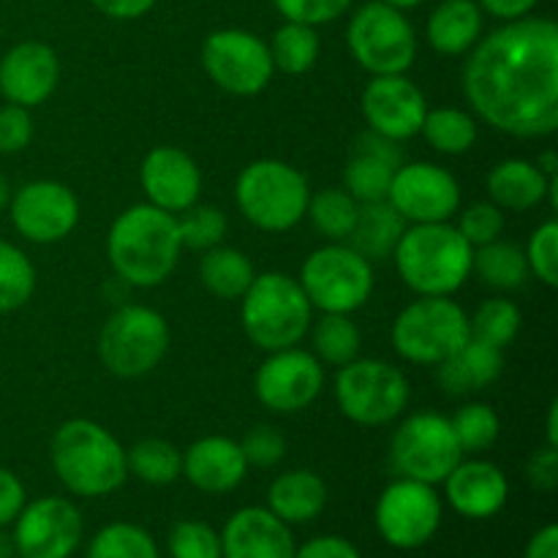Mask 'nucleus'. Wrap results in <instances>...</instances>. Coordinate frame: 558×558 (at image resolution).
Listing matches in <instances>:
<instances>
[{
  "mask_svg": "<svg viewBox=\"0 0 558 558\" xmlns=\"http://www.w3.org/2000/svg\"><path fill=\"white\" fill-rule=\"evenodd\" d=\"M461 85L474 118L518 140L558 129V25L548 16L505 22L469 49Z\"/></svg>",
  "mask_w": 558,
  "mask_h": 558,
  "instance_id": "nucleus-1",
  "label": "nucleus"
},
{
  "mask_svg": "<svg viewBox=\"0 0 558 558\" xmlns=\"http://www.w3.org/2000/svg\"><path fill=\"white\" fill-rule=\"evenodd\" d=\"M183 254L178 216L158 210L150 202L131 205L112 221L107 256L114 276L136 289L161 287Z\"/></svg>",
  "mask_w": 558,
  "mask_h": 558,
  "instance_id": "nucleus-2",
  "label": "nucleus"
},
{
  "mask_svg": "<svg viewBox=\"0 0 558 558\" xmlns=\"http://www.w3.org/2000/svg\"><path fill=\"white\" fill-rule=\"evenodd\" d=\"M52 469L63 488L82 499H101L129 480L125 450L96 420L74 417L58 425L49 441Z\"/></svg>",
  "mask_w": 558,
  "mask_h": 558,
  "instance_id": "nucleus-3",
  "label": "nucleus"
},
{
  "mask_svg": "<svg viewBox=\"0 0 558 558\" xmlns=\"http://www.w3.org/2000/svg\"><path fill=\"white\" fill-rule=\"evenodd\" d=\"M474 248L450 221L412 223L392 251L398 278L417 298H452L472 276Z\"/></svg>",
  "mask_w": 558,
  "mask_h": 558,
  "instance_id": "nucleus-4",
  "label": "nucleus"
},
{
  "mask_svg": "<svg viewBox=\"0 0 558 558\" xmlns=\"http://www.w3.org/2000/svg\"><path fill=\"white\" fill-rule=\"evenodd\" d=\"M240 322L254 347L262 352L298 347L314 322V308L303 287L289 272H262L240 298Z\"/></svg>",
  "mask_w": 558,
  "mask_h": 558,
  "instance_id": "nucleus-5",
  "label": "nucleus"
},
{
  "mask_svg": "<svg viewBox=\"0 0 558 558\" xmlns=\"http://www.w3.org/2000/svg\"><path fill=\"white\" fill-rule=\"evenodd\" d=\"M308 180L298 167L278 158L251 161L234 183V199L248 223L262 232H289L305 218Z\"/></svg>",
  "mask_w": 558,
  "mask_h": 558,
  "instance_id": "nucleus-6",
  "label": "nucleus"
},
{
  "mask_svg": "<svg viewBox=\"0 0 558 558\" xmlns=\"http://www.w3.org/2000/svg\"><path fill=\"white\" fill-rule=\"evenodd\" d=\"M412 398V385L398 365L376 357H357L336 374V403L343 417L363 428H381L401 417Z\"/></svg>",
  "mask_w": 558,
  "mask_h": 558,
  "instance_id": "nucleus-7",
  "label": "nucleus"
},
{
  "mask_svg": "<svg viewBox=\"0 0 558 558\" xmlns=\"http://www.w3.org/2000/svg\"><path fill=\"white\" fill-rule=\"evenodd\" d=\"M169 352V325L156 308L123 305L98 332V357L118 379H140L161 365Z\"/></svg>",
  "mask_w": 558,
  "mask_h": 558,
  "instance_id": "nucleus-8",
  "label": "nucleus"
},
{
  "mask_svg": "<svg viewBox=\"0 0 558 558\" xmlns=\"http://www.w3.org/2000/svg\"><path fill=\"white\" fill-rule=\"evenodd\" d=\"M392 349L412 365H439L469 341V314L452 298H417L392 322Z\"/></svg>",
  "mask_w": 558,
  "mask_h": 558,
  "instance_id": "nucleus-9",
  "label": "nucleus"
},
{
  "mask_svg": "<svg viewBox=\"0 0 558 558\" xmlns=\"http://www.w3.org/2000/svg\"><path fill=\"white\" fill-rule=\"evenodd\" d=\"M298 281L314 311L354 314L374 292V265L352 245L327 243L311 251Z\"/></svg>",
  "mask_w": 558,
  "mask_h": 558,
  "instance_id": "nucleus-10",
  "label": "nucleus"
},
{
  "mask_svg": "<svg viewBox=\"0 0 558 558\" xmlns=\"http://www.w3.org/2000/svg\"><path fill=\"white\" fill-rule=\"evenodd\" d=\"M347 44L360 69L371 76L407 74L417 58V33L407 11L392 9L385 0H368L354 11Z\"/></svg>",
  "mask_w": 558,
  "mask_h": 558,
  "instance_id": "nucleus-11",
  "label": "nucleus"
},
{
  "mask_svg": "<svg viewBox=\"0 0 558 558\" xmlns=\"http://www.w3.org/2000/svg\"><path fill=\"white\" fill-rule=\"evenodd\" d=\"M463 458L452 434L450 417L436 412H414L396 428L390 441V461L401 477L439 485Z\"/></svg>",
  "mask_w": 558,
  "mask_h": 558,
  "instance_id": "nucleus-12",
  "label": "nucleus"
},
{
  "mask_svg": "<svg viewBox=\"0 0 558 558\" xmlns=\"http://www.w3.org/2000/svg\"><path fill=\"white\" fill-rule=\"evenodd\" d=\"M202 69L232 96H259L272 82L270 47L243 27H221L202 44Z\"/></svg>",
  "mask_w": 558,
  "mask_h": 558,
  "instance_id": "nucleus-13",
  "label": "nucleus"
},
{
  "mask_svg": "<svg viewBox=\"0 0 558 558\" xmlns=\"http://www.w3.org/2000/svg\"><path fill=\"white\" fill-rule=\"evenodd\" d=\"M441 512L445 507L434 485L398 477L381 490L374 507V523L387 545L398 550H417L436 537Z\"/></svg>",
  "mask_w": 558,
  "mask_h": 558,
  "instance_id": "nucleus-14",
  "label": "nucleus"
},
{
  "mask_svg": "<svg viewBox=\"0 0 558 558\" xmlns=\"http://www.w3.org/2000/svg\"><path fill=\"white\" fill-rule=\"evenodd\" d=\"M325 390V368L300 347L267 352L254 376V392L262 407L276 414H298Z\"/></svg>",
  "mask_w": 558,
  "mask_h": 558,
  "instance_id": "nucleus-15",
  "label": "nucleus"
},
{
  "mask_svg": "<svg viewBox=\"0 0 558 558\" xmlns=\"http://www.w3.org/2000/svg\"><path fill=\"white\" fill-rule=\"evenodd\" d=\"M82 515L63 496H41L14 518V550L20 558H71L82 543Z\"/></svg>",
  "mask_w": 558,
  "mask_h": 558,
  "instance_id": "nucleus-16",
  "label": "nucleus"
},
{
  "mask_svg": "<svg viewBox=\"0 0 558 558\" xmlns=\"http://www.w3.org/2000/svg\"><path fill=\"white\" fill-rule=\"evenodd\" d=\"M387 202L407 223H441L461 210V185L439 163L403 161L387 191Z\"/></svg>",
  "mask_w": 558,
  "mask_h": 558,
  "instance_id": "nucleus-17",
  "label": "nucleus"
},
{
  "mask_svg": "<svg viewBox=\"0 0 558 558\" xmlns=\"http://www.w3.org/2000/svg\"><path fill=\"white\" fill-rule=\"evenodd\" d=\"M11 223L36 245L60 243L80 223V199L58 180H31L11 194Z\"/></svg>",
  "mask_w": 558,
  "mask_h": 558,
  "instance_id": "nucleus-18",
  "label": "nucleus"
},
{
  "mask_svg": "<svg viewBox=\"0 0 558 558\" xmlns=\"http://www.w3.org/2000/svg\"><path fill=\"white\" fill-rule=\"evenodd\" d=\"M363 118L371 131L392 142L412 140L423 129L428 101L407 74H381L365 85Z\"/></svg>",
  "mask_w": 558,
  "mask_h": 558,
  "instance_id": "nucleus-19",
  "label": "nucleus"
},
{
  "mask_svg": "<svg viewBox=\"0 0 558 558\" xmlns=\"http://www.w3.org/2000/svg\"><path fill=\"white\" fill-rule=\"evenodd\" d=\"M140 183L147 202L172 216L196 205L202 194L199 167L189 153L174 145H158L142 158Z\"/></svg>",
  "mask_w": 558,
  "mask_h": 558,
  "instance_id": "nucleus-20",
  "label": "nucleus"
},
{
  "mask_svg": "<svg viewBox=\"0 0 558 558\" xmlns=\"http://www.w3.org/2000/svg\"><path fill=\"white\" fill-rule=\"evenodd\" d=\"M60 82V60L49 44L20 41L0 58V96L33 109L47 101Z\"/></svg>",
  "mask_w": 558,
  "mask_h": 558,
  "instance_id": "nucleus-21",
  "label": "nucleus"
},
{
  "mask_svg": "<svg viewBox=\"0 0 558 558\" xmlns=\"http://www.w3.org/2000/svg\"><path fill=\"white\" fill-rule=\"evenodd\" d=\"M445 496L458 515L469 521H488L499 515L510 499V480L496 463L472 458V461H458L445 477Z\"/></svg>",
  "mask_w": 558,
  "mask_h": 558,
  "instance_id": "nucleus-22",
  "label": "nucleus"
},
{
  "mask_svg": "<svg viewBox=\"0 0 558 558\" xmlns=\"http://www.w3.org/2000/svg\"><path fill=\"white\" fill-rule=\"evenodd\" d=\"M292 526L267 507H243L221 532V558H294Z\"/></svg>",
  "mask_w": 558,
  "mask_h": 558,
  "instance_id": "nucleus-23",
  "label": "nucleus"
},
{
  "mask_svg": "<svg viewBox=\"0 0 558 558\" xmlns=\"http://www.w3.org/2000/svg\"><path fill=\"white\" fill-rule=\"evenodd\" d=\"M401 163L403 150L398 147V142L368 129L354 140L352 150H349L347 169H343V189L360 205L387 199V191H390V183Z\"/></svg>",
  "mask_w": 558,
  "mask_h": 558,
  "instance_id": "nucleus-24",
  "label": "nucleus"
},
{
  "mask_svg": "<svg viewBox=\"0 0 558 558\" xmlns=\"http://www.w3.org/2000/svg\"><path fill=\"white\" fill-rule=\"evenodd\" d=\"M240 441L227 436H205L183 452V477L202 494H229L248 474Z\"/></svg>",
  "mask_w": 558,
  "mask_h": 558,
  "instance_id": "nucleus-25",
  "label": "nucleus"
},
{
  "mask_svg": "<svg viewBox=\"0 0 558 558\" xmlns=\"http://www.w3.org/2000/svg\"><path fill=\"white\" fill-rule=\"evenodd\" d=\"M556 178L543 174V169L526 158H507L499 161L485 178V189H488V202H494L499 210L510 213H529L539 207L548 196L550 183Z\"/></svg>",
  "mask_w": 558,
  "mask_h": 558,
  "instance_id": "nucleus-26",
  "label": "nucleus"
},
{
  "mask_svg": "<svg viewBox=\"0 0 558 558\" xmlns=\"http://www.w3.org/2000/svg\"><path fill=\"white\" fill-rule=\"evenodd\" d=\"M327 507V485L311 469H289L267 488V510L287 526L316 521Z\"/></svg>",
  "mask_w": 558,
  "mask_h": 558,
  "instance_id": "nucleus-27",
  "label": "nucleus"
},
{
  "mask_svg": "<svg viewBox=\"0 0 558 558\" xmlns=\"http://www.w3.org/2000/svg\"><path fill=\"white\" fill-rule=\"evenodd\" d=\"M505 371V352L469 338L456 354L436 365V379L447 396H472L494 385Z\"/></svg>",
  "mask_w": 558,
  "mask_h": 558,
  "instance_id": "nucleus-28",
  "label": "nucleus"
},
{
  "mask_svg": "<svg viewBox=\"0 0 558 558\" xmlns=\"http://www.w3.org/2000/svg\"><path fill=\"white\" fill-rule=\"evenodd\" d=\"M483 36V9L477 0H441L428 16V44L439 54H466Z\"/></svg>",
  "mask_w": 558,
  "mask_h": 558,
  "instance_id": "nucleus-29",
  "label": "nucleus"
},
{
  "mask_svg": "<svg viewBox=\"0 0 558 558\" xmlns=\"http://www.w3.org/2000/svg\"><path fill=\"white\" fill-rule=\"evenodd\" d=\"M409 223L403 221L401 213L390 205L387 199L381 202H363L354 221L352 234H349L347 245H352L360 256L374 265V262L392 259L398 240L407 232Z\"/></svg>",
  "mask_w": 558,
  "mask_h": 558,
  "instance_id": "nucleus-30",
  "label": "nucleus"
},
{
  "mask_svg": "<svg viewBox=\"0 0 558 558\" xmlns=\"http://www.w3.org/2000/svg\"><path fill=\"white\" fill-rule=\"evenodd\" d=\"M254 262L240 248L216 245V248L202 251L199 281L218 300H240L254 281Z\"/></svg>",
  "mask_w": 558,
  "mask_h": 558,
  "instance_id": "nucleus-31",
  "label": "nucleus"
},
{
  "mask_svg": "<svg viewBox=\"0 0 558 558\" xmlns=\"http://www.w3.org/2000/svg\"><path fill=\"white\" fill-rule=\"evenodd\" d=\"M311 354L322 365H341L352 363L360 357L363 349V332L352 314H322L319 322H311Z\"/></svg>",
  "mask_w": 558,
  "mask_h": 558,
  "instance_id": "nucleus-32",
  "label": "nucleus"
},
{
  "mask_svg": "<svg viewBox=\"0 0 558 558\" xmlns=\"http://www.w3.org/2000/svg\"><path fill=\"white\" fill-rule=\"evenodd\" d=\"M472 272L496 292H512V289H521L529 278L526 254L521 245L505 243L499 238L474 248Z\"/></svg>",
  "mask_w": 558,
  "mask_h": 558,
  "instance_id": "nucleus-33",
  "label": "nucleus"
},
{
  "mask_svg": "<svg viewBox=\"0 0 558 558\" xmlns=\"http://www.w3.org/2000/svg\"><path fill=\"white\" fill-rule=\"evenodd\" d=\"M420 134L441 156H463L477 142V118L466 109L436 107L425 112Z\"/></svg>",
  "mask_w": 558,
  "mask_h": 558,
  "instance_id": "nucleus-34",
  "label": "nucleus"
},
{
  "mask_svg": "<svg viewBox=\"0 0 558 558\" xmlns=\"http://www.w3.org/2000/svg\"><path fill=\"white\" fill-rule=\"evenodd\" d=\"M360 202L347 189H322L308 196L305 218L330 243H347L357 221Z\"/></svg>",
  "mask_w": 558,
  "mask_h": 558,
  "instance_id": "nucleus-35",
  "label": "nucleus"
},
{
  "mask_svg": "<svg viewBox=\"0 0 558 558\" xmlns=\"http://www.w3.org/2000/svg\"><path fill=\"white\" fill-rule=\"evenodd\" d=\"M270 58L278 71L289 76L308 74L319 60V33L303 22H283L270 38Z\"/></svg>",
  "mask_w": 558,
  "mask_h": 558,
  "instance_id": "nucleus-36",
  "label": "nucleus"
},
{
  "mask_svg": "<svg viewBox=\"0 0 558 558\" xmlns=\"http://www.w3.org/2000/svg\"><path fill=\"white\" fill-rule=\"evenodd\" d=\"M129 474L147 485H172L183 477V450L167 439H142L125 450Z\"/></svg>",
  "mask_w": 558,
  "mask_h": 558,
  "instance_id": "nucleus-37",
  "label": "nucleus"
},
{
  "mask_svg": "<svg viewBox=\"0 0 558 558\" xmlns=\"http://www.w3.org/2000/svg\"><path fill=\"white\" fill-rule=\"evenodd\" d=\"M521 308L507 298L485 300L469 319V338L505 352L521 332Z\"/></svg>",
  "mask_w": 558,
  "mask_h": 558,
  "instance_id": "nucleus-38",
  "label": "nucleus"
},
{
  "mask_svg": "<svg viewBox=\"0 0 558 558\" xmlns=\"http://www.w3.org/2000/svg\"><path fill=\"white\" fill-rule=\"evenodd\" d=\"M87 558H161L156 539L136 523H109L87 545Z\"/></svg>",
  "mask_w": 558,
  "mask_h": 558,
  "instance_id": "nucleus-39",
  "label": "nucleus"
},
{
  "mask_svg": "<svg viewBox=\"0 0 558 558\" xmlns=\"http://www.w3.org/2000/svg\"><path fill=\"white\" fill-rule=\"evenodd\" d=\"M36 292V267L14 243L0 240V314L20 311Z\"/></svg>",
  "mask_w": 558,
  "mask_h": 558,
  "instance_id": "nucleus-40",
  "label": "nucleus"
},
{
  "mask_svg": "<svg viewBox=\"0 0 558 558\" xmlns=\"http://www.w3.org/2000/svg\"><path fill=\"white\" fill-rule=\"evenodd\" d=\"M452 434H456L458 445H461L463 456L466 452H485L499 441L501 434V420L488 403L472 401L456 412L450 420Z\"/></svg>",
  "mask_w": 558,
  "mask_h": 558,
  "instance_id": "nucleus-41",
  "label": "nucleus"
},
{
  "mask_svg": "<svg viewBox=\"0 0 558 558\" xmlns=\"http://www.w3.org/2000/svg\"><path fill=\"white\" fill-rule=\"evenodd\" d=\"M180 227V240H183V248L191 251H207L216 248L227 238V216H223L221 207L216 205H191L189 210H183L178 216Z\"/></svg>",
  "mask_w": 558,
  "mask_h": 558,
  "instance_id": "nucleus-42",
  "label": "nucleus"
},
{
  "mask_svg": "<svg viewBox=\"0 0 558 558\" xmlns=\"http://www.w3.org/2000/svg\"><path fill=\"white\" fill-rule=\"evenodd\" d=\"M167 545L172 558H221V534L205 521H178Z\"/></svg>",
  "mask_w": 558,
  "mask_h": 558,
  "instance_id": "nucleus-43",
  "label": "nucleus"
},
{
  "mask_svg": "<svg viewBox=\"0 0 558 558\" xmlns=\"http://www.w3.org/2000/svg\"><path fill=\"white\" fill-rule=\"evenodd\" d=\"M529 265V276L537 278L543 287H558V223L550 218L543 227H537L523 248Z\"/></svg>",
  "mask_w": 558,
  "mask_h": 558,
  "instance_id": "nucleus-44",
  "label": "nucleus"
},
{
  "mask_svg": "<svg viewBox=\"0 0 558 558\" xmlns=\"http://www.w3.org/2000/svg\"><path fill=\"white\" fill-rule=\"evenodd\" d=\"M458 232L463 234L472 248H480L485 243H494L505 232V210L494 205V202H474L458 218Z\"/></svg>",
  "mask_w": 558,
  "mask_h": 558,
  "instance_id": "nucleus-45",
  "label": "nucleus"
},
{
  "mask_svg": "<svg viewBox=\"0 0 558 558\" xmlns=\"http://www.w3.org/2000/svg\"><path fill=\"white\" fill-rule=\"evenodd\" d=\"M272 5L287 22L319 27L330 25L338 16L347 14L352 0H272Z\"/></svg>",
  "mask_w": 558,
  "mask_h": 558,
  "instance_id": "nucleus-46",
  "label": "nucleus"
},
{
  "mask_svg": "<svg viewBox=\"0 0 558 558\" xmlns=\"http://www.w3.org/2000/svg\"><path fill=\"white\" fill-rule=\"evenodd\" d=\"M240 450H243L248 466L256 469H272L283 461L287 456V439H283L281 430H276L272 425H256L240 441Z\"/></svg>",
  "mask_w": 558,
  "mask_h": 558,
  "instance_id": "nucleus-47",
  "label": "nucleus"
},
{
  "mask_svg": "<svg viewBox=\"0 0 558 558\" xmlns=\"http://www.w3.org/2000/svg\"><path fill=\"white\" fill-rule=\"evenodd\" d=\"M33 142V118L31 109L5 104L0 107V153L14 156Z\"/></svg>",
  "mask_w": 558,
  "mask_h": 558,
  "instance_id": "nucleus-48",
  "label": "nucleus"
},
{
  "mask_svg": "<svg viewBox=\"0 0 558 558\" xmlns=\"http://www.w3.org/2000/svg\"><path fill=\"white\" fill-rule=\"evenodd\" d=\"M526 480L534 490L554 494L558 488V447H539L526 463Z\"/></svg>",
  "mask_w": 558,
  "mask_h": 558,
  "instance_id": "nucleus-49",
  "label": "nucleus"
},
{
  "mask_svg": "<svg viewBox=\"0 0 558 558\" xmlns=\"http://www.w3.org/2000/svg\"><path fill=\"white\" fill-rule=\"evenodd\" d=\"M27 494L22 480L11 469L0 466V529L11 526L20 510L25 507Z\"/></svg>",
  "mask_w": 558,
  "mask_h": 558,
  "instance_id": "nucleus-50",
  "label": "nucleus"
},
{
  "mask_svg": "<svg viewBox=\"0 0 558 558\" xmlns=\"http://www.w3.org/2000/svg\"><path fill=\"white\" fill-rule=\"evenodd\" d=\"M294 558H363L357 545L349 543L347 537H336V534H325V537H314L308 543L300 545L294 550Z\"/></svg>",
  "mask_w": 558,
  "mask_h": 558,
  "instance_id": "nucleus-51",
  "label": "nucleus"
},
{
  "mask_svg": "<svg viewBox=\"0 0 558 558\" xmlns=\"http://www.w3.org/2000/svg\"><path fill=\"white\" fill-rule=\"evenodd\" d=\"M93 9L101 11L104 16L109 20H120V22H131L145 16L158 0H90Z\"/></svg>",
  "mask_w": 558,
  "mask_h": 558,
  "instance_id": "nucleus-52",
  "label": "nucleus"
},
{
  "mask_svg": "<svg viewBox=\"0 0 558 558\" xmlns=\"http://www.w3.org/2000/svg\"><path fill=\"white\" fill-rule=\"evenodd\" d=\"M539 0H477V5L483 9V14L496 16L501 22H512V20H523L534 11Z\"/></svg>",
  "mask_w": 558,
  "mask_h": 558,
  "instance_id": "nucleus-53",
  "label": "nucleus"
},
{
  "mask_svg": "<svg viewBox=\"0 0 558 558\" xmlns=\"http://www.w3.org/2000/svg\"><path fill=\"white\" fill-rule=\"evenodd\" d=\"M523 558H558V526L556 523H548V526H543L532 539H529Z\"/></svg>",
  "mask_w": 558,
  "mask_h": 558,
  "instance_id": "nucleus-54",
  "label": "nucleus"
},
{
  "mask_svg": "<svg viewBox=\"0 0 558 558\" xmlns=\"http://www.w3.org/2000/svg\"><path fill=\"white\" fill-rule=\"evenodd\" d=\"M545 434H548V445L550 447H558V401L550 403V409H548V430H545Z\"/></svg>",
  "mask_w": 558,
  "mask_h": 558,
  "instance_id": "nucleus-55",
  "label": "nucleus"
},
{
  "mask_svg": "<svg viewBox=\"0 0 558 558\" xmlns=\"http://www.w3.org/2000/svg\"><path fill=\"white\" fill-rule=\"evenodd\" d=\"M537 167L543 169V174H548V178H558V158L554 150L543 153V158H537Z\"/></svg>",
  "mask_w": 558,
  "mask_h": 558,
  "instance_id": "nucleus-56",
  "label": "nucleus"
},
{
  "mask_svg": "<svg viewBox=\"0 0 558 558\" xmlns=\"http://www.w3.org/2000/svg\"><path fill=\"white\" fill-rule=\"evenodd\" d=\"M14 556H16L14 539H11V534L0 532V558H14Z\"/></svg>",
  "mask_w": 558,
  "mask_h": 558,
  "instance_id": "nucleus-57",
  "label": "nucleus"
},
{
  "mask_svg": "<svg viewBox=\"0 0 558 558\" xmlns=\"http://www.w3.org/2000/svg\"><path fill=\"white\" fill-rule=\"evenodd\" d=\"M387 5H392V9H398V11H412V9H417V5H423L425 0H385Z\"/></svg>",
  "mask_w": 558,
  "mask_h": 558,
  "instance_id": "nucleus-58",
  "label": "nucleus"
},
{
  "mask_svg": "<svg viewBox=\"0 0 558 558\" xmlns=\"http://www.w3.org/2000/svg\"><path fill=\"white\" fill-rule=\"evenodd\" d=\"M9 202H11V185H9V180H5V174L0 172V210H3V207H9Z\"/></svg>",
  "mask_w": 558,
  "mask_h": 558,
  "instance_id": "nucleus-59",
  "label": "nucleus"
}]
</instances>
